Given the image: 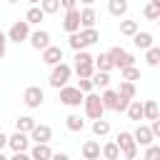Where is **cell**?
<instances>
[{"mask_svg": "<svg viewBox=\"0 0 160 160\" xmlns=\"http://www.w3.org/2000/svg\"><path fill=\"white\" fill-rule=\"evenodd\" d=\"M68 45L78 52V50H88V42H85V38H82V32L78 30V32H70V38H68Z\"/></svg>", "mask_w": 160, "mask_h": 160, "instance_id": "f1b7e54d", "label": "cell"}, {"mask_svg": "<svg viewBox=\"0 0 160 160\" xmlns=\"http://www.w3.org/2000/svg\"><path fill=\"white\" fill-rule=\"evenodd\" d=\"M28 135H30V140H35V142H50V140H52V128H50V125H42V122H35V128H32Z\"/></svg>", "mask_w": 160, "mask_h": 160, "instance_id": "8fae6325", "label": "cell"}, {"mask_svg": "<svg viewBox=\"0 0 160 160\" xmlns=\"http://www.w3.org/2000/svg\"><path fill=\"white\" fill-rule=\"evenodd\" d=\"M28 2H30V5H40V0H28Z\"/></svg>", "mask_w": 160, "mask_h": 160, "instance_id": "f907efd6", "label": "cell"}, {"mask_svg": "<svg viewBox=\"0 0 160 160\" xmlns=\"http://www.w3.org/2000/svg\"><path fill=\"white\" fill-rule=\"evenodd\" d=\"M40 52H42V62H45V65H50V68H52V65H58V62H62V58H65L62 48H60V45H52V42H50L45 50H40Z\"/></svg>", "mask_w": 160, "mask_h": 160, "instance_id": "9c48e42d", "label": "cell"}, {"mask_svg": "<svg viewBox=\"0 0 160 160\" xmlns=\"http://www.w3.org/2000/svg\"><path fill=\"white\" fill-rule=\"evenodd\" d=\"M150 5H155V8H160V0H150Z\"/></svg>", "mask_w": 160, "mask_h": 160, "instance_id": "c3c4849f", "label": "cell"}, {"mask_svg": "<svg viewBox=\"0 0 160 160\" xmlns=\"http://www.w3.org/2000/svg\"><path fill=\"white\" fill-rule=\"evenodd\" d=\"M108 58L112 60V68H130V65H135V55H130L125 48H120V45H115V48H110L108 50Z\"/></svg>", "mask_w": 160, "mask_h": 160, "instance_id": "5b68a950", "label": "cell"}, {"mask_svg": "<svg viewBox=\"0 0 160 160\" xmlns=\"http://www.w3.org/2000/svg\"><path fill=\"white\" fill-rule=\"evenodd\" d=\"M100 158H105V160H120V148L115 145V140H110V142H105L100 148Z\"/></svg>", "mask_w": 160, "mask_h": 160, "instance_id": "603a6c76", "label": "cell"}, {"mask_svg": "<svg viewBox=\"0 0 160 160\" xmlns=\"http://www.w3.org/2000/svg\"><path fill=\"white\" fill-rule=\"evenodd\" d=\"M92 135H95V138H105V135H110V122H108L105 118L92 120Z\"/></svg>", "mask_w": 160, "mask_h": 160, "instance_id": "83f0119b", "label": "cell"}, {"mask_svg": "<svg viewBox=\"0 0 160 160\" xmlns=\"http://www.w3.org/2000/svg\"><path fill=\"white\" fill-rule=\"evenodd\" d=\"M100 158V142L98 140H85L82 142V160H98Z\"/></svg>", "mask_w": 160, "mask_h": 160, "instance_id": "ac0fdd59", "label": "cell"}, {"mask_svg": "<svg viewBox=\"0 0 160 160\" xmlns=\"http://www.w3.org/2000/svg\"><path fill=\"white\" fill-rule=\"evenodd\" d=\"M138 30H140L138 20H120V35H125V38H132Z\"/></svg>", "mask_w": 160, "mask_h": 160, "instance_id": "4dcf8cb0", "label": "cell"}, {"mask_svg": "<svg viewBox=\"0 0 160 160\" xmlns=\"http://www.w3.org/2000/svg\"><path fill=\"white\" fill-rule=\"evenodd\" d=\"M70 75H72V68H70L68 62H58V65H52V70H50L48 85H50V88H55V90H60L62 85H68V82H70Z\"/></svg>", "mask_w": 160, "mask_h": 160, "instance_id": "6da1fadb", "label": "cell"}, {"mask_svg": "<svg viewBox=\"0 0 160 160\" xmlns=\"http://www.w3.org/2000/svg\"><path fill=\"white\" fill-rule=\"evenodd\" d=\"M132 140H135V145H142V148H148V145L155 142V138H152V132H150L148 125H138L135 132H132Z\"/></svg>", "mask_w": 160, "mask_h": 160, "instance_id": "4fadbf2b", "label": "cell"}, {"mask_svg": "<svg viewBox=\"0 0 160 160\" xmlns=\"http://www.w3.org/2000/svg\"><path fill=\"white\" fill-rule=\"evenodd\" d=\"M65 128H68L70 132H82V130H85V120H82L78 112H70V115L65 118Z\"/></svg>", "mask_w": 160, "mask_h": 160, "instance_id": "ffe728a7", "label": "cell"}, {"mask_svg": "<svg viewBox=\"0 0 160 160\" xmlns=\"http://www.w3.org/2000/svg\"><path fill=\"white\" fill-rule=\"evenodd\" d=\"M142 18H145V20H160V8H155V5L148 2V5L142 8Z\"/></svg>", "mask_w": 160, "mask_h": 160, "instance_id": "8d00e7d4", "label": "cell"}, {"mask_svg": "<svg viewBox=\"0 0 160 160\" xmlns=\"http://www.w3.org/2000/svg\"><path fill=\"white\" fill-rule=\"evenodd\" d=\"M125 112H128V118H130V120H138V122H140V120H142V102L132 98V100L128 102Z\"/></svg>", "mask_w": 160, "mask_h": 160, "instance_id": "484cf974", "label": "cell"}, {"mask_svg": "<svg viewBox=\"0 0 160 160\" xmlns=\"http://www.w3.org/2000/svg\"><path fill=\"white\" fill-rule=\"evenodd\" d=\"M145 62H148L150 68H158V65H160V48H158V45H150V48L145 50Z\"/></svg>", "mask_w": 160, "mask_h": 160, "instance_id": "1f68e13d", "label": "cell"}, {"mask_svg": "<svg viewBox=\"0 0 160 160\" xmlns=\"http://www.w3.org/2000/svg\"><path fill=\"white\" fill-rule=\"evenodd\" d=\"M30 158H32V160H50V158H52L50 142H35V145L30 148Z\"/></svg>", "mask_w": 160, "mask_h": 160, "instance_id": "5bb4252c", "label": "cell"}, {"mask_svg": "<svg viewBox=\"0 0 160 160\" xmlns=\"http://www.w3.org/2000/svg\"><path fill=\"white\" fill-rule=\"evenodd\" d=\"M42 20H45V12L40 10V5H30L28 12H25V22L28 25H40Z\"/></svg>", "mask_w": 160, "mask_h": 160, "instance_id": "d6986e66", "label": "cell"}, {"mask_svg": "<svg viewBox=\"0 0 160 160\" xmlns=\"http://www.w3.org/2000/svg\"><path fill=\"white\" fill-rule=\"evenodd\" d=\"M5 52H8V35L0 30V60L5 58Z\"/></svg>", "mask_w": 160, "mask_h": 160, "instance_id": "ab89813d", "label": "cell"}, {"mask_svg": "<svg viewBox=\"0 0 160 160\" xmlns=\"http://www.w3.org/2000/svg\"><path fill=\"white\" fill-rule=\"evenodd\" d=\"M28 42H30L32 50H45V48L50 45V32H48V30H35V32H30Z\"/></svg>", "mask_w": 160, "mask_h": 160, "instance_id": "7c38bea8", "label": "cell"}, {"mask_svg": "<svg viewBox=\"0 0 160 160\" xmlns=\"http://www.w3.org/2000/svg\"><path fill=\"white\" fill-rule=\"evenodd\" d=\"M120 98H128V100H132L135 98V82H130V80H122L120 82V88L115 90Z\"/></svg>", "mask_w": 160, "mask_h": 160, "instance_id": "d6a6232c", "label": "cell"}, {"mask_svg": "<svg viewBox=\"0 0 160 160\" xmlns=\"http://www.w3.org/2000/svg\"><path fill=\"white\" fill-rule=\"evenodd\" d=\"M8 148H10L12 152H28V150H30V135L15 130L12 135H8Z\"/></svg>", "mask_w": 160, "mask_h": 160, "instance_id": "ba28073f", "label": "cell"}, {"mask_svg": "<svg viewBox=\"0 0 160 160\" xmlns=\"http://www.w3.org/2000/svg\"><path fill=\"white\" fill-rule=\"evenodd\" d=\"M32 128H35V118H30V115H20L15 120V130L18 132H30Z\"/></svg>", "mask_w": 160, "mask_h": 160, "instance_id": "f546056e", "label": "cell"}, {"mask_svg": "<svg viewBox=\"0 0 160 160\" xmlns=\"http://www.w3.org/2000/svg\"><path fill=\"white\" fill-rule=\"evenodd\" d=\"M145 160H160V145H148L145 148Z\"/></svg>", "mask_w": 160, "mask_h": 160, "instance_id": "74e56055", "label": "cell"}, {"mask_svg": "<svg viewBox=\"0 0 160 160\" xmlns=\"http://www.w3.org/2000/svg\"><path fill=\"white\" fill-rule=\"evenodd\" d=\"M82 5H95V0H80Z\"/></svg>", "mask_w": 160, "mask_h": 160, "instance_id": "7dc6e473", "label": "cell"}, {"mask_svg": "<svg viewBox=\"0 0 160 160\" xmlns=\"http://www.w3.org/2000/svg\"><path fill=\"white\" fill-rule=\"evenodd\" d=\"M95 22H98L95 8H92V5H85V8L80 10V28H95Z\"/></svg>", "mask_w": 160, "mask_h": 160, "instance_id": "9a60e30c", "label": "cell"}, {"mask_svg": "<svg viewBox=\"0 0 160 160\" xmlns=\"http://www.w3.org/2000/svg\"><path fill=\"white\" fill-rule=\"evenodd\" d=\"M8 160H32V158H30V152H12V158H8Z\"/></svg>", "mask_w": 160, "mask_h": 160, "instance_id": "ee69618b", "label": "cell"}, {"mask_svg": "<svg viewBox=\"0 0 160 160\" xmlns=\"http://www.w3.org/2000/svg\"><path fill=\"white\" fill-rule=\"evenodd\" d=\"M98 160H105V158H98Z\"/></svg>", "mask_w": 160, "mask_h": 160, "instance_id": "f5cc1de1", "label": "cell"}, {"mask_svg": "<svg viewBox=\"0 0 160 160\" xmlns=\"http://www.w3.org/2000/svg\"><path fill=\"white\" fill-rule=\"evenodd\" d=\"M80 32H82V38H85L88 48H90V45H95V42L100 40V32H98L95 28H80Z\"/></svg>", "mask_w": 160, "mask_h": 160, "instance_id": "836d02e7", "label": "cell"}, {"mask_svg": "<svg viewBox=\"0 0 160 160\" xmlns=\"http://www.w3.org/2000/svg\"><path fill=\"white\" fill-rule=\"evenodd\" d=\"M50 160H70V155H68V152H52Z\"/></svg>", "mask_w": 160, "mask_h": 160, "instance_id": "f6af8a7d", "label": "cell"}, {"mask_svg": "<svg viewBox=\"0 0 160 160\" xmlns=\"http://www.w3.org/2000/svg\"><path fill=\"white\" fill-rule=\"evenodd\" d=\"M115 145L120 148V155H122L125 160L138 158V145H135V140H132V132L120 130V132H118V138H115Z\"/></svg>", "mask_w": 160, "mask_h": 160, "instance_id": "3957f363", "label": "cell"}, {"mask_svg": "<svg viewBox=\"0 0 160 160\" xmlns=\"http://www.w3.org/2000/svg\"><path fill=\"white\" fill-rule=\"evenodd\" d=\"M2 148H8V135L0 130V150H2Z\"/></svg>", "mask_w": 160, "mask_h": 160, "instance_id": "bcb514c9", "label": "cell"}, {"mask_svg": "<svg viewBox=\"0 0 160 160\" xmlns=\"http://www.w3.org/2000/svg\"><path fill=\"white\" fill-rule=\"evenodd\" d=\"M0 160H8V155H5V152H2V150H0Z\"/></svg>", "mask_w": 160, "mask_h": 160, "instance_id": "681fc988", "label": "cell"}, {"mask_svg": "<svg viewBox=\"0 0 160 160\" xmlns=\"http://www.w3.org/2000/svg\"><path fill=\"white\" fill-rule=\"evenodd\" d=\"M160 112H158V102L155 100H145L142 102V120H158Z\"/></svg>", "mask_w": 160, "mask_h": 160, "instance_id": "4316f807", "label": "cell"}, {"mask_svg": "<svg viewBox=\"0 0 160 160\" xmlns=\"http://www.w3.org/2000/svg\"><path fill=\"white\" fill-rule=\"evenodd\" d=\"M90 82H92V88L105 90V88H110V72H100V70H95V72L90 75Z\"/></svg>", "mask_w": 160, "mask_h": 160, "instance_id": "d4e9b609", "label": "cell"}, {"mask_svg": "<svg viewBox=\"0 0 160 160\" xmlns=\"http://www.w3.org/2000/svg\"><path fill=\"white\" fill-rule=\"evenodd\" d=\"M22 102H25L30 110L42 108V102H45V90H42L40 85H28L25 92H22Z\"/></svg>", "mask_w": 160, "mask_h": 160, "instance_id": "8992f818", "label": "cell"}, {"mask_svg": "<svg viewBox=\"0 0 160 160\" xmlns=\"http://www.w3.org/2000/svg\"><path fill=\"white\" fill-rule=\"evenodd\" d=\"M100 100H102V108H105V110H115V105H118V92H115L112 88H105V90L100 92Z\"/></svg>", "mask_w": 160, "mask_h": 160, "instance_id": "7402d4cb", "label": "cell"}, {"mask_svg": "<svg viewBox=\"0 0 160 160\" xmlns=\"http://www.w3.org/2000/svg\"><path fill=\"white\" fill-rule=\"evenodd\" d=\"M132 160H135V158H132Z\"/></svg>", "mask_w": 160, "mask_h": 160, "instance_id": "db71d44e", "label": "cell"}, {"mask_svg": "<svg viewBox=\"0 0 160 160\" xmlns=\"http://www.w3.org/2000/svg\"><path fill=\"white\" fill-rule=\"evenodd\" d=\"M82 108H85V115H88L90 120H98V118L105 115L100 92H95V90H92V92H85V98H82Z\"/></svg>", "mask_w": 160, "mask_h": 160, "instance_id": "7a4b0ae2", "label": "cell"}, {"mask_svg": "<svg viewBox=\"0 0 160 160\" xmlns=\"http://www.w3.org/2000/svg\"><path fill=\"white\" fill-rule=\"evenodd\" d=\"M132 45H135V48H140V50H148L150 45H155L152 32H148V30H138V32L132 35Z\"/></svg>", "mask_w": 160, "mask_h": 160, "instance_id": "2e32d148", "label": "cell"}, {"mask_svg": "<svg viewBox=\"0 0 160 160\" xmlns=\"http://www.w3.org/2000/svg\"><path fill=\"white\" fill-rule=\"evenodd\" d=\"M62 30H65V32H78V30H80V10H78V8L65 10V18H62Z\"/></svg>", "mask_w": 160, "mask_h": 160, "instance_id": "30bf717a", "label": "cell"}, {"mask_svg": "<svg viewBox=\"0 0 160 160\" xmlns=\"http://www.w3.org/2000/svg\"><path fill=\"white\" fill-rule=\"evenodd\" d=\"M82 98H85V92H80L78 85H62L60 88V102L65 108H80Z\"/></svg>", "mask_w": 160, "mask_h": 160, "instance_id": "277c9868", "label": "cell"}, {"mask_svg": "<svg viewBox=\"0 0 160 160\" xmlns=\"http://www.w3.org/2000/svg\"><path fill=\"white\" fill-rule=\"evenodd\" d=\"M128 102H130L128 98H120V95H118V105H115V112H125V108H128Z\"/></svg>", "mask_w": 160, "mask_h": 160, "instance_id": "b9f144b4", "label": "cell"}, {"mask_svg": "<svg viewBox=\"0 0 160 160\" xmlns=\"http://www.w3.org/2000/svg\"><path fill=\"white\" fill-rule=\"evenodd\" d=\"M78 90H80V92H92L95 88H92L90 78H78Z\"/></svg>", "mask_w": 160, "mask_h": 160, "instance_id": "f35d334b", "label": "cell"}, {"mask_svg": "<svg viewBox=\"0 0 160 160\" xmlns=\"http://www.w3.org/2000/svg\"><path fill=\"white\" fill-rule=\"evenodd\" d=\"M8 35V42H25L28 38H30V25L25 22V20H18V22H12L10 25V30L5 32Z\"/></svg>", "mask_w": 160, "mask_h": 160, "instance_id": "52a82bcc", "label": "cell"}, {"mask_svg": "<svg viewBox=\"0 0 160 160\" xmlns=\"http://www.w3.org/2000/svg\"><path fill=\"white\" fill-rule=\"evenodd\" d=\"M40 10L45 15H55L60 10V0H40Z\"/></svg>", "mask_w": 160, "mask_h": 160, "instance_id": "e575fe53", "label": "cell"}, {"mask_svg": "<svg viewBox=\"0 0 160 160\" xmlns=\"http://www.w3.org/2000/svg\"><path fill=\"white\" fill-rule=\"evenodd\" d=\"M120 75H122V80H130V82L140 80V70H138L135 65H130V68H122V70H120Z\"/></svg>", "mask_w": 160, "mask_h": 160, "instance_id": "d590c367", "label": "cell"}, {"mask_svg": "<svg viewBox=\"0 0 160 160\" xmlns=\"http://www.w3.org/2000/svg\"><path fill=\"white\" fill-rule=\"evenodd\" d=\"M128 10H130L128 0H108V12H110L112 18H125Z\"/></svg>", "mask_w": 160, "mask_h": 160, "instance_id": "e0dca14e", "label": "cell"}, {"mask_svg": "<svg viewBox=\"0 0 160 160\" xmlns=\"http://www.w3.org/2000/svg\"><path fill=\"white\" fill-rule=\"evenodd\" d=\"M92 65H95V70H100V72H110V70H112V60L108 58V52L95 55V58H92Z\"/></svg>", "mask_w": 160, "mask_h": 160, "instance_id": "cb8c5ba5", "label": "cell"}, {"mask_svg": "<svg viewBox=\"0 0 160 160\" xmlns=\"http://www.w3.org/2000/svg\"><path fill=\"white\" fill-rule=\"evenodd\" d=\"M148 128H150L152 138H160V118H158V120H150V125H148Z\"/></svg>", "mask_w": 160, "mask_h": 160, "instance_id": "60d3db41", "label": "cell"}, {"mask_svg": "<svg viewBox=\"0 0 160 160\" xmlns=\"http://www.w3.org/2000/svg\"><path fill=\"white\" fill-rule=\"evenodd\" d=\"M60 8L62 10H72V8H78V0H60Z\"/></svg>", "mask_w": 160, "mask_h": 160, "instance_id": "7bdbcfd3", "label": "cell"}, {"mask_svg": "<svg viewBox=\"0 0 160 160\" xmlns=\"http://www.w3.org/2000/svg\"><path fill=\"white\" fill-rule=\"evenodd\" d=\"M72 72H75L78 78H90V75L95 72V65H92V60H85V62H72Z\"/></svg>", "mask_w": 160, "mask_h": 160, "instance_id": "44dd1931", "label": "cell"}, {"mask_svg": "<svg viewBox=\"0 0 160 160\" xmlns=\"http://www.w3.org/2000/svg\"><path fill=\"white\" fill-rule=\"evenodd\" d=\"M8 2H20V0H8Z\"/></svg>", "mask_w": 160, "mask_h": 160, "instance_id": "816d5d0a", "label": "cell"}]
</instances>
